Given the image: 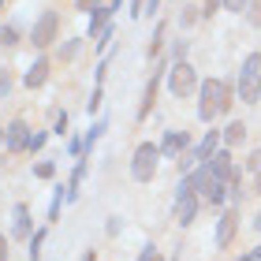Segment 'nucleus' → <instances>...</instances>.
Masks as SVG:
<instances>
[{"label":"nucleus","mask_w":261,"mask_h":261,"mask_svg":"<svg viewBox=\"0 0 261 261\" xmlns=\"http://www.w3.org/2000/svg\"><path fill=\"white\" fill-rule=\"evenodd\" d=\"M224 183H228V179H220L209 164H201V168L194 172V179H191V187H194V191L205 198V201H213V205H217V201H224Z\"/></svg>","instance_id":"nucleus-3"},{"label":"nucleus","mask_w":261,"mask_h":261,"mask_svg":"<svg viewBox=\"0 0 261 261\" xmlns=\"http://www.w3.org/2000/svg\"><path fill=\"white\" fill-rule=\"evenodd\" d=\"M157 4H161V0H146V15H153V11H157Z\"/></svg>","instance_id":"nucleus-30"},{"label":"nucleus","mask_w":261,"mask_h":261,"mask_svg":"<svg viewBox=\"0 0 261 261\" xmlns=\"http://www.w3.org/2000/svg\"><path fill=\"white\" fill-rule=\"evenodd\" d=\"M0 138H4V127H0Z\"/></svg>","instance_id":"nucleus-34"},{"label":"nucleus","mask_w":261,"mask_h":261,"mask_svg":"<svg viewBox=\"0 0 261 261\" xmlns=\"http://www.w3.org/2000/svg\"><path fill=\"white\" fill-rule=\"evenodd\" d=\"M4 142H8V149H30V130H27V123H22V120L8 123L4 127Z\"/></svg>","instance_id":"nucleus-8"},{"label":"nucleus","mask_w":261,"mask_h":261,"mask_svg":"<svg viewBox=\"0 0 261 261\" xmlns=\"http://www.w3.org/2000/svg\"><path fill=\"white\" fill-rule=\"evenodd\" d=\"M15 235H30V209L27 205L15 209Z\"/></svg>","instance_id":"nucleus-16"},{"label":"nucleus","mask_w":261,"mask_h":261,"mask_svg":"<svg viewBox=\"0 0 261 261\" xmlns=\"http://www.w3.org/2000/svg\"><path fill=\"white\" fill-rule=\"evenodd\" d=\"M220 4H224V0H205V15H213V11H217Z\"/></svg>","instance_id":"nucleus-28"},{"label":"nucleus","mask_w":261,"mask_h":261,"mask_svg":"<svg viewBox=\"0 0 261 261\" xmlns=\"http://www.w3.org/2000/svg\"><path fill=\"white\" fill-rule=\"evenodd\" d=\"M130 15H146V0H135V4H130Z\"/></svg>","instance_id":"nucleus-26"},{"label":"nucleus","mask_w":261,"mask_h":261,"mask_svg":"<svg viewBox=\"0 0 261 261\" xmlns=\"http://www.w3.org/2000/svg\"><path fill=\"white\" fill-rule=\"evenodd\" d=\"M187 146H191V135H187V130H168V138H164L161 153H168V157H183Z\"/></svg>","instance_id":"nucleus-10"},{"label":"nucleus","mask_w":261,"mask_h":261,"mask_svg":"<svg viewBox=\"0 0 261 261\" xmlns=\"http://www.w3.org/2000/svg\"><path fill=\"white\" fill-rule=\"evenodd\" d=\"M45 75H49V64H45V60H38V64H34L30 71H27V86L34 90V86H41V82H45Z\"/></svg>","instance_id":"nucleus-15"},{"label":"nucleus","mask_w":261,"mask_h":261,"mask_svg":"<svg viewBox=\"0 0 261 261\" xmlns=\"http://www.w3.org/2000/svg\"><path fill=\"white\" fill-rule=\"evenodd\" d=\"M157 82H161V71H153V79L146 82V97H142V105H138V120H146L153 101H157Z\"/></svg>","instance_id":"nucleus-12"},{"label":"nucleus","mask_w":261,"mask_h":261,"mask_svg":"<svg viewBox=\"0 0 261 261\" xmlns=\"http://www.w3.org/2000/svg\"><path fill=\"white\" fill-rule=\"evenodd\" d=\"M194 213H198V191H194L191 183H183V187H179V201H175V220H179V224H191Z\"/></svg>","instance_id":"nucleus-6"},{"label":"nucleus","mask_w":261,"mask_h":261,"mask_svg":"<svg viewBox=\"0 0 261 261\" xmlns=\"http://www.w3.org/2000/svg\"><path fill=\"white\" fill-rule=\"evenodd\" d=\"M93 8H101V0H79V11H93Z\"/></svg>","instance_id":"nucleus-24"},{"label":"nucleus","mask_w":261,"mask_h":261,"mask_svg":"<svg viewBox=\"0 0 261 261\" xmlns=\"http://www.w3.org/2000/svg\"><path fill=\"white\" fill-rule=\"evenodd\" d=\"M243 138H246V127L243 123H231L228 130H224V146H239Z\"/></svg>","instance_id":"nucleus-17"},{"label":"nucleus","mask_w":261,"mask_h":261,"mask_svg":"<svg viewBox=\"0 0 261 261\" xmlns=\"http://www.w3.org/2000/svg\"><path fill=\"white\" fill-rule=\"evenodd\" d=\"M254 224H257V231H261V217H257V220H254Z\"/></svg>","instance_id":"nucleus-32"},{"label":"nucleus","mask_w":261,"mask_h":261,"mask_svg":"<svg viewBox=\"0 0 261 261\" xmlns=\"http://www.w3.org/2000/svg\"><path fill=\"white\" fill-rule=\"evenodd\" d=\"M8 90H11V75H8V71H0V97H4Z\"/></svg>","instance_id":"nucleus-20"},{"label":"nucleus","mask_w":261,"mask_h":261,"mask_svg":"<svg viewBox=\"0 0 261 261\" xmlns=\"http://www.w3.org/2000/svg\"><path fill=\"white\" fill-rule=\"evenodd\" d=\"M53 38H56V11H45V15L34 22L30 41L38 45V49H45V45H53Z\"/></svg>","instance_id":"nucleus-7"},{"label":"nucleus","mask_w":261,"mask_h":261,"mask_svg":"<svg viewBox=\"0 0 261 261\" xmlns=\"http://www.w3.org/2000/svg\"><path fill=\"white\" fill-rule=\"evenodd\" d=\"M112 15V8H93V19H90V34L93 38H101V30H105V22H109Z\"/></svg>","instance_id":"nucleus-14"},{"label":"nucleus","mask_w":261,"mask_h":261,"mask_svg":"<svg viewBox=\"0 0 261 261\" xmlns=\"http://www.w3.org/2000/svg\"><path fill=\"white\" fill-rule=\"evenodd\" d=\"M254 261H261V246H257V250H254Z\"/></svg>","instance_id":"nucleus-31"},{"label":"nucleus","mask_w":261,"mask_h":261,"mask_svg":"<svg viewBox=\"0 0 261 261\" xmlns=\"http://www.w3.org/2000/svg\"><path fill=\"white\" fill-rule=\"evenodd\" d=\"M38 175H41V179H49V175H53V164L41 161V164H38Z\"/></svg>","instance_id":"nucleus-23"},{"label":"nucleus","mask_w":261,"mask_h":261,"mask_svg":"<svg viewBox=\"0 0 261 261\" xmlns=\"http://www.w3.org/2000/svg\"><path fill=\"white\" fill-rule=\"evenodd\" d=\"M235 228H239V217H235V213H224L220 224H217V246H220V250L235 239Z\"/></svg>","instance_id":"nucleus-11"},{"label":"nucleus","mask_w":261,"mask_h":261,"mask_svg":"<svg viewBox=\"0 0 261 261\" xmlns=\"http://www.w3.org/2000/svg\"><path fill=\"white\" fill-rule=\"evenodd\" d=\"M231 109V90H228V82H220V79H209V82H201V105H198V116L205 123H213L217 116H224Z\"/></svg>","instance_id":"nucleus-1"},{"label":"nucleus","mask_w":261,"mask_h":261,"mask_svg":"<svg viewBox=\"0 0 261 261\" xmlns=\"http://www.w3.org/2000/svg\"><path fill=\"white\" fill-rule=\"evenodd\" d=\"M0 45H15V30H11V27L0 30Z\"/></svg>","instance_id":"nucleus-19"},{"label":"nucleus","mask_w":261,"mask_h":261,"mask_svg":"<svg viewBox=\"0 0 261 261\" xmlns=\"http://www.w3.org/2000/svg\"><path fill=\"white\" fill-rule=\"evenodd\" d=\"M168 86H172V93L175 97H187L194 86H198V75H194V67L187 64V60H179L172 71H168Z\"/></svg>","instance_id":"nucleus-5"},{"label":"nucleus","mask_w":261,"mask_h":261,"mask_svg":"<svg viewBox=\"0 0 261 261\" xmlns=\"http://www.w3.org/2000/svg\"><path fill=\"white\" fill-rule=\"evenodd\" d=\"M0 8H4V0H0Z\"/></svg>","instance_id":"nucleus-35"},{"label":"nucleus","mask_w":261,"mask_h":261,"mask_svg":"<svg viewBox=\"0 0 261 261\" xmlns=\"http://www.w3.org/2000/svg\"><path fill=\"white\" fill-rule=\"evenodd\" d=\"M220 130H209V138L205 142H201V146H198V153H194V161H209L213 157V153H217V146H220Z\"/></svg>","instance_id":"nucleus-13"},{"label":"nucleus","mask_w":261,"mask_h":261,"mask_svg":"<svg viewBox=\"0 0 261 261\" xmlns=\"http://www.w3.org/2000/svg\"><path fill=\"white\" fill-rule=\"evenodd\" d=\"M239 97H243L246 105H254V101L261 97V56H257V53L246 56V64H243V71H239Z\"/></svg>","instance_id":"nucleus-2"},{"label":"nucleus","mask_w":261,"mask_h":261,"mask_svg":"<svg viewBox=\"0 0 261 261\" xmlns=\"http://www.w3.org/2000/svg\"><path fill=\"white\" fill-rule=\"evenodd\" d=\"M86 261H93V254H86Z\"/></svg>","instance_id":"nucleus-33"},{"label":"nucleus","mask_w":261,"mask_h":261,"mask_svg":"<svg viewBox=\"0 0 261 261\" xmlns=\"http://www.w3.org/2000/svg\"><path fill=\"white\" fill-rule=\"evenodd\" d=\"M205 164H209V168L220 175V179L235 183V168H231V153H228V149H217V153H213V157H209Z\"/></svg>","instance_id":"nucleus-9"},{"label":"nucleus","mask_w":261,"mask_h":261,"mask_svg":"<svg viewBox=\"0 0 261 261\" xmlns=\"http://www.w3.org/2000/svg\"><path fill=\"white\" fill-rule=\"evenodd\" d=\"M56 135H67V116H64V112L56 116Z\"/></svg>","instance_id":"nucleus-22"},{"label":"nucleus","mask_w":261,"mask_h":261,"mask_svg":"<svg viewBox=\"0 0 261 261\" xmlns=\"http://www.w3.org/2000/svg\"><path fill=\"white\" fill-rule=\"evenodd\" d=\"M250 172H261V149H257L254 157H250Z\"/></svg>","instance_id":"nucleus-27"},{"label":"nucleus","mask_w":261,"mask_h":261,"mask_svg":"<svg viewBox=\"0 0 261 261\" xmlns=\"http://www.w3.org/2000/svg\"><path fill=\"white\" fill-rule=\"evenodd\" d=\"M41 243H45V231L34 235V243H30V261H38V250H41Z\"/></svg>","instance_id":"nucleus-18"},{"label":"nucleus","mask_w":261,"mask_h":261,"mask_svg":"<svg viewBox=\"0 0 261 261\" xmlns=\"http://www.w3.org/2000/svg\"><path fill=\"white\" fill-rule=\"evenodd\" d=\"M138 261H161V257H157V250H153V246H146V250H142V257H138Z\"/></svg>","instance_id":"nucleus-25"},{"label":"nucleus","mask_w":261,"mask_h":261,"mask_svg":"<svg viewBox=\"0 0 261 261\" xmlns=\"http://www.w3.org/2000/svg\"><path fill=\"white\" fill-rule=\"evenodd\" d=\"M246 4H250V0H224V8H228V11H243Z\"/></svg>","instance_id":"nucleus-21"},{"label":"nucleus","mask_w":261,"mask_h":261,"mask_svg":"<svg viewBox=\"0 0 261 261\" xmlns=\"http://www.w3.org/2000/svg\"><path fill=\"white\" fill-rule=\"evenodd\" d=\"M0 261H8V239L0 235Z\"/></svg>","instance_id":"nucleus-29"},{"label":"nucleus","mask_w":261,"mask_h":261,"mask_svg":"<svg viewBox=\"0 0 261 261\" xmlns=\"http://www.w3.org/2000/svg\"><path fill=\"white\" fill-rule=\"evenodd\" d=\"M157 157H161V146H153V142H146V146L135 149V161H130V175L135 179H153V172H157Z\"/></svg>","instance_id":"nucleus-4"}]
</instances>
